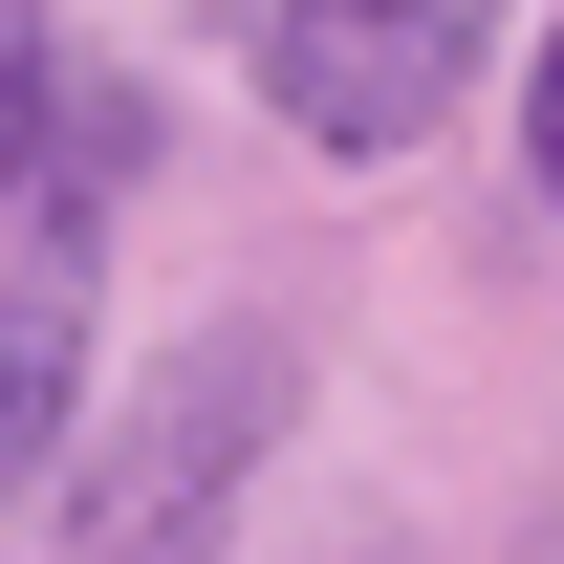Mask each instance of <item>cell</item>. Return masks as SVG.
<instances>
[{"mask_svg":"<svg viewBox=\"0 0 564 564\" xmlns=\"http://www.w3.org/2000/svg\"><path fill=\"white\" fill-rule=\"evenodd\" d=\"M304 434V348L282 326H174V348L131 369V413L66 434V564H196L239 499H261V456Z\"/></svg>","mask_w":564,"mask_h":564,"instance_id":"6da1fadb","label":"cell"},{"mask_svg":"<svg viewBox=\"0 0 564 564\" xmlns=\"http://www.w3.org/2000/svg\"><path fill=\"white\" fill-rule=\"evenodd\" d=\"M239 44L304 152H434L499 66V0H239Z\"/></svg>","mask_w":564,"mask_h":564,"instance_id":"7a4b0ae2","label":"cell"},{"mask_svg":"<svg viewBox=\"0 0 564 564\" xmlns=\"http://www.w3.org/2000/svg\"><path fill=\"white\" fill-rule=\"evenodd\" d=\"M66 434H87V261H22L0 282V499L44 478Z\"/></svg>","mask_w":564,"mask_h":564,"instance_id":"3957f363","label":"cell"},{"mask_svg":"<svg viewBox=\"0 0 564 564\" xmlns=\"http://www.w3.org/2000/svg\"><path fill=\"white\" fill-rule=\"evenodd\" d=\"M44 109H66V22L0 0V217H22V174H44Z\"/></svg>","mask_w":564,"mask_h":564,"instance_id":"277c9868","label":"cell"},{"mask_svg":"<svg viewBox=\"0 0 564 564\" xmlns=\"http://www.w3.org/2000/svg\"><path fill=\"white\" fill-rule=\"evenodd\" d=\"M521 174L564 196V22H543V66H521Z\"/></svg>","mask_w":564,"mask_h":564,"instance_id":"5b68a950","label":"cell"}]
</instances>
